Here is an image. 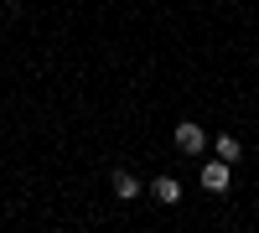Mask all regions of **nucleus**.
Instances as JSON below:
<instances>
[{"instance_id":"2","label":"nucleus","mask_w":259,"mask_h":233,"mask_svg":"<svg viewBox=\"0 0 259 233\" xmlns=\"http://www.w3.org/2000/svg\"><path fill=\"white\" fill-rule=\"evenodd\" d=\"M202 187L207 192H228V161H207L202 166Z\"/></svg>"},{"instance_id":"3","label":"nucleus","mask_w":259,"mask_h":233,"mask_svg":"<svg viewBox=\"0 0 259 233\" xmlns=\"http://www.w3.org/2000/svg\"><path fill=\"white\" fill-rule=\"evenodd\" d=\"M150 192H156V202H166V207H177V202H182L177 176H156V181H150Z\"/></svg>"},{"instance_id":"4","label":"nucleus","mask_w":259,"mask_h":233,"mask_svg":"<svg viewBox=\"0 0 259 233\" xmlns=\"http://www.w3.org/2000/svg\"><path fill=\"white\" fill-rule=\"evenodd\" d=\"M114 197H119V202H135V197H140V181L130 176V171H114Z\"/></svg>"},{"instance_id":"5","label":"nucleus","mask_w":259,"mask_h":233,"mask_svg":"<svg viewBox=\"0 0 259 233\" xmlns=\"http://www.w3.org/2000/svg\"><path fill=\"white\" fill-rule=\"evenodd\" d=\"M218 161H239V140H233V135H218Z\"/></svg>"},{"instance_id":"1","label":"nucleus","mask_w":259,"mask_h":233,"mask_svg":"<svg viewBox=\"0 0 259 233\" xmlns=\"http://www.w3.org/2000/svg\"><path fill=\"white\" fill-rule=\"evenodd\" d=\"M177 145H182L187 156H197L202 145H207V135H202V124H192V119H187V124H177Z\"/></svg>"}]
</instances>
